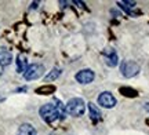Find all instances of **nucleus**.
I'll return each mask as SVG.
<instances>
[{"label":"nucleus","instance_id":"13","mask_svg":"<svg viewBox=\"0 0 149 135\" xmlns=\"http://www.w3.org/2000/svg\"><path fill=\"white\" fill-rule=\"evenodd\" d=\"M117 6L122 8V10H124L126 12H128V14H131L133 15V8L135 7V1H117Z\"/></svg>","mask_w":149,"mask_h":135},{"label":"nucleus","instance_id":"4","mask_svg":"<svg viewBox=\"0 0 149 135\" xmlns=\"http://www.w3.org/2000/svg\"><path fill=\"white\" fill-rule=\"evenodd\" d=\"M44 73V66L40 65V64H32L29 65L24 73V79L28 81L31 80H36V79H40Z\"/></svg>","mask_w":149,"mask_h":135},{"label":"nucleus","instance_id":"11","mask_svg":"<svg viewBox=\"0 0 149 135\" xmlns=\"http://www.w3.org/2000/svg\"><path fill=\"white\" fill-rule=\"evenodd\" d=\"M87 106H88V110H90V117H91V120L94 121V123H98L100 120L102 119V114H101V112H100V109L97 108L94 103H87Z\"/></svg>","mask_w":149,"mask_h":135},{"label":"nucleus","instance_id":"10","mask_svg":"<svg viewBox=\"0 0 149 135\" xmlns=\"http://www.w3.org/2000/svg\"><path fill=\"white\" fill-rule=\"evenodd\" d=\"M17 135H37V131H36V128H35L32 124H29V123H24V124L19 125Z\"/></svg>","mask_w":149,"mask_h":135},{"label":"nucleus","instance_id":"5","mask_svg":"<svg viewBox=\"0 0 149 135\" xmlns=\"http://www.w3.org/2000/svg\"><path fill=\"white\" fill-rule=\"evenodd\" d=\"M97 102H98V105L100 106H102V108L105 109H112L116 106V98L113 97V94L109 91H104L101 92L100 95H98V99H97Z\"/></svg>","mask_w":149,"mask_h":135},{"label":"nucleus","instance_id":"7","mask_svg":"<svg viewBox=\"0 0 149 135\" xmlns=\"http://www.w3.org/2000/svg\"><path fill=\"white\" fill-rule=\"evenodd\" d=\"M102 54H104L105 64H107L108 66H111V68H115V66H117V64H119V55H117L116 50L108 48V50H105Z\"/></svg>","mask_w":149,"mask_h":135},{"label":"nucleus","instance_id":"12","mask_svg":"<svg viewBox=\"0 0 149 135\" xmlns=\"http://www.w3.org/2000/svg\"><path fill=\"white\" fill-rule=\"evenodd\" d=\"M62 73V69H59V68H54L51 72H48L47 75L44 76V81L46 83H50V81H54L55 79H58L59 76Z\"/></svg>","mask_w":149,"mask_h":135},{"label":"nucleus","instance_id":"8","mask_svg":"<svg viewBox=\"0 0 149 135\" xmlns=\"http://www.w3.org/2000/svg\"><path fill=\"white\" fill-rule=\"evenodd\" d=\"M13 62V54L10 50L0 47V66H8Z\"/></svg>","mask_w":149,"mask_h":135},{"label":"nucleus","instance_id":"3","mask_svg":"<svg viewBox=\"0 0 149 135\" xmlns=\"http://www.w3.org/2000/svg\"><path fill=\"white\" fill-rule=\"evenodd\" d=\"M139 65L135 61H123L122 65H120V72L126 79H131L134 76H137L139 73Z\"/></svg>","mask_w":149,"mask_h":135},{"label":"nucleus","instance_id":"15","mask_svg":"<svg viewBox=\"0 0 149 135\" xmlns=\"http://www.w3.org/2000/svg\"><path fill=\"white\" fill-rule=\"evenodd\" d=\"M1 73H3V69H1V66H0V76H1Z\"/></svg>","mask_w":149,"mask_h":135},{"label":"nucleus","instance_id":"9","mask_svg":"<svg viewBox=\"0 0 149 135\" xmlns=\"http://www.w3.org/2000/svg\"><path fill=\"white\" fill-rule=\"evenodd\" d=\"M28 66H29V65H28L26 57H25V55H22V54H19L18 57H17V61H15V69H17V72L24 75Z\"/></svg>","mask_w":149,"mask_h":135},{"label":"nucleus","instance_id":"1","mask_svg":"<svg viewBox=\"0 0 149 135\" xmlns=\"http://www.w3.org/2000/svg\"><path fill=\"white\" fill-rule=\"evenodd\" d=\"M39 114L43 119V121H46L47 124H51L59 119H64L66 110H65V105L59 99H54V102L43 105L39 109Z\"/></svg>","mask_w":149,"mask_h":135},{"label":"nucleus","instance_id":"14","mask_svg":"<svg viewBox=\"0 0 149 135\" xmlns=\"http://www.w3.org/2000/svg\"><path fill=\"white\" fill-rule=\"evenodd\" d=\"M37 4H39V3H32V8H36Z\"/></svg>","mask_w":149,"mask_h":135},{"label":"nucleus","instance_id":"6","mask_svg":"<svg viewBox=\"0 0 149 135\" xmlns=\"http://www.w3.org/2000/svg\"><path fill=\"white\" fill-rule=\"evenodd\" d=\"M74 79H76V81L80 83V84H90V83H93L94 79H95V73L91 69H81L76 73Z\"/></svg>","mask_w":149,"mask_h":135},{"label":"nucleus","instance_id":"2","mask_svg":"<svg viewBox=\"0 0 149 135\" xmlns=\"http://www.w3.org/2000/svg\"><path fill=\"white\" fill-rule=\"evenodd\" d=\"M65 110L66 114H70L73 117H80L86 112V103L81 98H72L65 105Z\"/></svg>","mask_w":149,"mask_h":135}]
</instances>
